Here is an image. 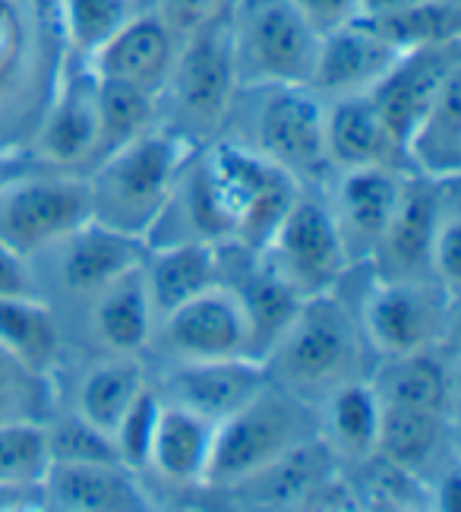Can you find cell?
<instances>
[{"label": "cell", "instance_id": "cell-14", "mask_svg": "<svg viewBox=\"0 0 461 512\" xmlns=\"http://www.w3.org/2000/svg\"><path fill=\"white\" fill-rule=\"evenodd\" d=\"M398 51L379 35L364 16L319 35L316 64L310 76L313 92H329L332 98L364 95L370 92L383 73L392 67Z\"/></svg>", "mask_w": 461, "mask_h": 512}, {"label": "cell", "instance_id": "cell-16", "mask_svg": "<svg viewBox=\"0 0 461 512\" xmlns=\"http://www.w3.org/2000/svg\"><path fill=\"white\" fill-rule=\"evenodd\" d=\"M45 509L60 512H143L149 494L127 465L117 462H51L42 478Z\"/></svg>", "mask_w": 461, "mask_h": 512}, {"label": "cell", "instance_id": "cell-44", "mask_svg": "<svg viewBox=\"0 0 461 512\" xmlns=\"http://www.w3.org/2000/svg\"><path fill=\"white\" fill-rule=\"evenodd\" d=\"M23 509H45L42 481H0V512H23Z\"/></svg>", "mask_w": 461, "mask_h": 512}, {"label": "cell", "instance_id": "cell-34", "mask_svg": "<svg viewBox=\"0 0 461 512\" xmlns=\"http://www.w3.org/2000/svg\"><path fill=\"white\" fill-rule=\"evenodd\" d=\"M139 13V0H64V29L70 45L92 57Z\"/></svg>", "mask_w": 461, "mask_h": 512}, {"label": "cell", "instance_id": "cell-19", "mask_svg": "<svg viewBox=\"0 0 461 512\" xmlns=\"http://www.w3.org/2000/svg\"><path fill=\"white\" fill-rule=\"evenodd\" d=\"M102 140L98 117V80L86 70L57 89L54 102L35 136V149L45 162L70 168L92 159Z\"/></svg>", "mask_w": 461, "mask_h": 512}, {"label": "cell", "instance_id": "cell-27", "mask_svg": "<svg viewBox=\"0 0 461 512\" xmlns=\"http://www.w3.org/2000/svg\"><path fill=\"white\" fill-rule=\"evenodd\" d=\"M452 418L433 415L420 408L383 405L379 411V433H376V456L398 465L424 481V471L439 462V452L449 446Z\"/></svg>", "mask_w": 461, "mask_h": 512}, {"label": "cell", "instance_id": "cell-12", "mask_svg": "<svg viewBox=\"0 0 461 512\" xmlns=\"http://www.w3.org/2000/svg\"><path fill=\"white\" fill-rule=\"evenodd\" d=\"M461 70V38L433 48H417L398 54L392 67L383 73L367 95L383 114L386 127L395 133L398 143L414 130V124L427 114L443 86Z\"/></svg>", "mask_w": 461, "mask_h": 512}, {"label": "cell", "instance_id": "cell-45", "mask_svg": "<svg viewBox=\"0 0 461 512\" xmlns=\"http://www.w3.org/2000/svg\"><path fill=\"white\" fill-rule=\"evenodd\" d=\"M360 4V16H383V13H392V10H402V7H411V4H420V0H357Z\"/></svg>", "mask_w": 461, "mask_h": 512}, {"label": "cell", "instance_id": "cell-42", "mask_svg": "<svg viewBox=\"0 0 461 512\" xmlns=\"http://www.w3.org/2000/svg\"><path fill=\"white\" fill-rule=\"evenodd\" d=\"M291 4L307 19L316 35H326L360 16L357 0H291Z\"/></svg>", "mask_w": 461, "mask_h": 512}, {"label": "cell", "instance_id": "cell-15", "mask_svg": "<svg viewBox=\"0 0 461 512\" xmlns=\"http://www.w3.org/2000/svg\"><path fill=\"white\" fill-rule=\"evenodd\" d=\"M272 383L269 370L256 358H215V361H180L168 377V396L212 424L231 418L250 405Z\"/></svg>", "mask_w": 461, "mask_h": 512}, {"label": "cell", "instance_id": "cell-23", "mask_svg": "<svg viewBox=\"0 0 461 512\" xmlns=\"http://www.w3.org/2000/svg\"><path fill=\"white\" fill-rule=\"evenodd\" d=\"M379 405L420 408L433 415H455V370L433 348H420L398 358H383V367L370 380Z\"/></svg>", "mask_w": 461, "mask_h": 512}, {"label": "cell", "instance_id": "cell-21", "mask_svg": "<svg viewBox=\"0 0 461 512\" xmlns=\"http://www.w3.org/2000/svg\"><path fill=\"white\" fill-rule=\"evenodd\" d=\"M222 244L215 241H168L146 250L143 279L158 320L222 282Z\"/></svg>", "mask_w": 461, "mask_h": 512}, {"label": "cell", "instance_id": "cell-18", "mask_svg": "<svg viewBox=\"0 0 461 512\" xmlns=\"http://www.w3.org/2000/svg\"><path fill=\"white\" fill-rule=\"evenodd\" d=\"M174 54V35L162 19L155 13H136L111 42L89 57V70L98 80H120L158 95L171 73Z\"/></svg>", "mask_w": 461, "mask_h": 512}, {"label": "cell", "instance_id": "cell-41", "mask_svg": "<svg viewBox=\"0 0 461 512\" xmlns=\"http://www.w3.org/2000/svg\"><path fill=\"white\" fill-rule=\"evenodd\" d=\"M38 377V373L26 370L19 361L0 348V421H16V418H32L26 411V389L23 380Z\"/></svg>", "mask_w": 461, "mask_h": 512}, {"label": "cell", "instance_id": "cell-29", "mask_svg": "<svg viewBox=\"0 0 461 512\" xmlns=\"http://www.w3.org/2000/svg\"><path fill=\"white\" fill-rule=\"evenodd\" d=\"M250 323V358L266 361L269 351L285 336V329L297 317L304 298L278 275L263 256H256L244 285L237 288Z\"/></svg>", "mask_w": 461, "mask_h": 512}, {"label": "cell", "instance_id": "cell-24", "mask_svg": "<svg viewBox=\"0 0 461 512\" xmlns=\"http://www.w3.org/2000/svg\"><path fill=\"white\" fill-rule=\"evenodd\" d=\"M215 424L184 405L162 402L149 449V468L158 478L177 487H193L206 481L212 459Z\"/></svg>", "mask_w": 461, "mask_h": 512}, {"label": "cell", "instance_id": "cell-25", "mask_svg": "<svg viewBox=\"0 0 461 512\" xmlns=\"http://www.w3.org/2000/svg\"><path fill=\"white\" fill-rule=\"evenodd\" d=\"M405 162L427 181H458L461 174V70L443 86L427 114L405 136Z\"/></svg>", "mask_w": 461, "mask_h": 512}, {"label": "cell", "instance_id": "cell-31", "mask_svg": "<svg viewBox=\"0 0 461 512\" xmlns=\"http://www.w3.org/2000/svg\"><path fill=\"white\" fill-rule=\"evenodd\" d=\"M143 389H146L143 367L130 361V354H117L114 361H105L86 373L76 396V415L111 433Z\"/></svg>", "mask_w": 461, "mask_h": 512}, {"label": "cell", "instance_id": "cell-30", "mask_svg": "<svg viewBox=\"0 0 461 512\" xmlns=\"http://www.w3.org/2000/svg\"><path fill=\"white\" fill-rule=\"evenodd\" d=\"M0 348L45 377L60 358V329L42 298H0Z\"/></svg>", "mask_w": 461, "mask_h": 512}, {"label": "cell", "instance_id": "cell-26", "mask_svg": "<svg viewBox=\"0 0 461 512\" xmlns=\"http://www.w3.org/2000/svg\"><path fill=\"white\" fill-rule=\"evenodd\" d=\"M152 301L146 291L143 266L117 275L102 291H95L92 329L95 339L114 354H139L152 339Z\"/></svg>", "mask_w": 461, "mask_h": 512}, {"label": "cell", "instance_id": "cell-33", "mask_svg": "<svg viewBox=\"0 0 461 512\" xmlns=\"http://www.w3.org/2000/svg\"><path fill=\"white\" fill-rule=\"evenodd\" d=\"M98 80V76H95ZM158 95L120 83V80H98V117H102V140L98 149L111 152L136 140L139 133L152 130Z\"/></svg>", "mask_w": 461, "mask_h": 512}, {"label": "cell", "instance_id": "cell-3", "mask_svg": "<svg viewBox=\"0 0 461 512\" xmlns=\"http://www.w3.org/2000/svg\"><path fill=\"white\" fill-rule=\"evenodd\" d=\"M319 35L291 0H237L231 13V57L237 83L310 86Z\"/></svg>", "mask_w": 461, "mask_h": 512}, {"label": "cell", "instance_id": "cell-5", "mask_svg": "<svg viewBox=\"0 0 461 512\" xmlns=\"http://www.w3.org/2000/svg\"><path fill=\"white\" fill-rule=\"evenodd\" d=\"M304 408L288 389L269 383L259 396L215 424L206 487L234 490L304 443Z\"/></svg>", "mask_w": 461, "mask_h": 512}, {"label": "cell", "instance_id": "cell-38", "mask_svg": "<svg viewBox=\"0 0 461 512\" xmlns=\"http://www.w3.org/2000/svg\"><path fill=\"white\" fill-rule=\"evenodd\" d=\"M461 215H458V203L455 196L446 203L443 219H439V228L433 234L430 244V275L433 282L446 291V298H452L458 304V285H461Z\"/></svg>", "mask_w": 461, "mask_h": 512}, {"label": "cell", "instance_id": "cell-36", "mask_svg": "<svg viewBox=\"0 0 461 512\" xmlns=\"http://www.w3.org/2000/svg\"><path fill=\"white\" fill-rule=\"evenodd\" d=\"M158 415H162V399H158L152 389H143L130 402L124 418H120L117 427L111 430L120 465H127L130 471L149 468V449H152Z\"/></svg>", "mask_w": 461, "mask_h": 512}, {"label": "cell", "instance_id": "cell-39", "mask_svg": "<svg viewBox=\"0 0 461 512\" xmlns=\"http://www.w3.org/2000/svg\"><path fill=\"white\" fill-rule=\"evenodd\" d=\"M237 0H155V16L177 38H190L209 26L228 23Z\"/></svg>", "mask_w": 461, "mask_h": 512}, {"label": "cell", "instance_id": "cell-46", "mask_svg": "<svg viewBox=\"0 0 461 512\" xmlns=\"http://www.w3.org/2000/svg\"><path fill=\"white\" fill-rule=\"evenodd\" d=\"M0 184H4V181H0Z\"/></svg>", "mask_w": 461, "mask_h": 512}, {"label": "cell", "instance_id": "cell-20", "mask_svg": "<svg viewBox=\"0 0 461 512\" xmlns=\"http://www.w3.org/2000/svg\"><path fill=\"white\" fill-rule=\"evenodd\" d=\"M405 187V174L398 168H351L342 171L335 203V222L342 231L348 256L357 250L370 256L383 238V231L398 206V196Z\"/></svg>", "mask_w": 461, "mask_h": 512}, {"label": "cell", "instance_id": "cell-43", "mask_svg": "<svg viewBox=\"0 0 461 512\" xmlns=\"http://www.w3.org/2000/svg\"><path fill=\"white\" fill-rule=\"evenodd\" d=\"M0 298H38V285L26 266V256L7 244H0Z\"/></svg>", "mask_w": 461, "mask_h": 512}, {"label": "cell", "instance_id": "cell-22", "mask_svg": "<svg viewBox=\"0 0 461 512\" xmlns=\"http://www.w3.org/2000/svg\"><path fill=\"white\" fill-rule=\"evenodd\" d=\"M60 275L64 285L76 294H95L102 291L117 275H124L146 260V241L136 234L117 231L105 222L89 219L83 228H76L70 238L60 241Z\"/></svg>", "mask_w": 461, "mask_h": 512}, {"label": "cell", "instance_id": "cell-1", "mask_svg": "<svg viewBox=\"0 0 461 512\" xmlns=\"http://www.w3.org/2000/svg\"><path fill=\"white\" fill-rule=\"evenodd\" d=\"M190 159L193 140L180 130L152 127L111 149L89 181L92 219L146 241Z\"/></svg>", "mask_w": 461, "mask_h": 512}, {"label": "cell", "instance_id": "cell-11", "mask_svg": "<svg viewBox=\"0 0 461 512\" xmlns=\"http://www.w3.org/2000/svg\"><path fill=\"white\" fill-rule=\"evenodd\" d=\"M259 108L256 149L288 174H319L326 155V108L310 86H266Z\"/></svg>", "mask_w": 461, "mask_h": 512}, {"label": "cell", "instance_id": "cell-6", "mask_svg": "<svg viewBox=\"0 0 461 512\" xmlns=\"http://www.w3.org/2000/svg\"><path fill=\"white\" fill-rule=\"evenodd\" d=\"M92 219V190L83 177L35 174L0 184V244L32 256L54 247Z\"/></svg>", "mask_w": 461, "mask_h": 512}, {"label": "cell", "instance_id": "cell-32", "mask_svg": "<svg viewBox=\"0 0 461 512\" xmlns=\"http://www.w3.org/2000/svg\"><path fill=\"white\" fill-rule=\"evenodd\" d=\"M367 19V16H364ZM367 23L398 51L433 48L461 38V10L458 0H420V4L370 16Z\"/></svg>", "mask_w": 461, "mask_h": 512}, {"label": "cell", "instance_id": "cell-4", "mask_svg": "<svg viewBox=\"0 0 461 512\" xmlns=\"http://www.w3.org/2000/svg\"><path fill=\"white\" fill-rule=\"evenodd\" d=\"M357 361L354 320L329 294H316L300 304L285 336L263 361L275 386L304 399L307 392L332 389L351 380L348 370Z\"/></svg>", "mask_w": 461, "mask_h": 512}, {"label": "cell", "instance_id": "cell-40", "mask_svg": "<svg viewBox=\"0 0 461 512\" xmlns=\"http://www.w3.org/2000/svg\"><path fill=\"white\" fill-rule=\"evenodd\" d=\"M26 57V23L13 0H0V92L13 80Z\"/></svg>", "mask_w": 461, "mask_h": 512}, {"label": "cell", "instance_id": "cell-37", "mask_svg": "<svg viewBox=\"0 0 461 512\" xmlns=\"http://www.w3.org/2000/svg\"><path fill=\"white\" fill-rule=\"evenodd\" d=\"M48 427V449H51V462H117V449L111 433L102 427L89 424L86 418L70 415V418H57Z\"/></svg>", "mask_w": 461, "mask_h": 512}, {"label": "cell", "instance_id": "cell-2", "mask_svg": "<svg viewBox=\"0 0 461 512\" xmlns=\"http://www.w3.org/2000/svg\"><path fill=\"white\" fill-rule=\"evenodd\" d=\"M203 174L215 203L231 225V244L253 256L263 253L275 228L297 200V177L266 159L259 149L218 143L203 159Z\"/></svg>", "mask_w": 461, "mask_h": 512}, {"label": "cell", "instance_id": "cell-13", "mask_svg": "<svg viewBox=\"0 0 461 512\" xmlns=\"http://www.w3.org/2000/svg\"><path fill=\"white\" fill-rule=\"evenodd\" d=\"M455 181H427V177H405L402 196L383 231V238L373 247V260L383 266L379 279H420V272L430 263V244L443 219V209L452 200Z\"/></svg>", "mask_w": 461, "mask_h": 512}, {"label": "cell", "instance_id": "cell-7", "mask_svg": "<svg viewBox=\"0 0 461 512\" xmlns=\"http://www.w3.org/2000/svg\"><path fill=\"white\" fill-rule=\"evenodd\" d=\"M256 256H263L304 301L335 291L351 263L335 215L323 203L307 200L300 193L263 253Z\"/></svg>", "mask_w": 461, "mask_h": 512}, {"label": "cell", "instance_id": "cell-9", "mask_svg": "<svg viewBox=\"0 0 461 512\" xmlns=\"http://www.w3.org/2000/svg\"><path fill=\"white\" fill-rule=\"evenodd\" d=\"M455 317V301L446 291L420 279H379L360 310L367 342L383 354L398 358L420 348H433L443 339L446 323Z\"/></svg>", "mask_w": 461, "mask_h": 512}, {"label": "cell", "instance_id": "cell-17", "mask_svg": "<svg viewBox=\"0 0 461 512\" xmlns=\"http://www.w3.org/2000/svg\"><path fill=\"white\" fill-rule=\"evenodd\" d=\"M326 155L329 165L351 168H398L405 171V149L386 127L370 95H342L326 108Z\"/></svg>", "mask_w": 461, "mask_h": 512}, {"label": "cell", "instance_id": "cell-35", "mask_svg": "<svg viewBox=\"0 0 461 512\" xmlns=\"http://www.w3.org/2000/svg\"><path fill=\"white\" fill-rule=\"evenodd\" d=\"M51 465L48 427L35 418L0 421V481L35 484Z\"/></svg>", "mask_w": 461, "mask_h": 512}, {"label": "cell", "instance_id": "cell-10", "mask_svg": "<svg viewBox=\"0 0 461 512\" xmlns=\"http://www.w3.org/2000/svg\"><path fill=\"white\" fill-rule=\"evenodd\" d=\"M162 342L177 361L250 358V323L237 288L218 282L165 313Z\"/></svg>", "mask_w": 461, "mask_h": 512}, {"label": "cell", "instance_id": "cell-8", "mask_svg": "<svg viewBox=\"0 0 461 512\" xmlns=\"http://www.w3.org/2000/svg\"><path fill=\"white\" fill-rule=\"evenodd\" d=\"M180 114V133H209L222 124L237 89L231 57V19L184 38V51L174 54L171 73L162 86Z\"/></svg>", "mask_w": 461, "mask_h": 512}, {"label": "cell", "instance_id": "cell-28", "mask_svg": "<svg viewBox=\"0 0 461 512\" xmlns=\"http://www.w3.org/2000/svg\"><path fill=\"white\" fill-rule=\"evenodd\" d=\"M379 396L370 380H345L326 392L323 405V443L335 459L364 462L376 452L379 433Z\"/></svg>", "mask_w": 461, "mask_h": 512}]
</instances>
